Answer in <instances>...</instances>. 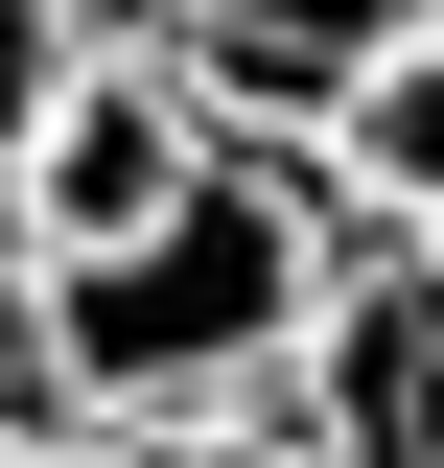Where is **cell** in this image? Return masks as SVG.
<instances>
[{
  "label": "cell",
  "instance_id": "obj_4",
  "mask_svg": "<svg viewBox=\"0 0 444 468\" xmlns=\"http://www.w3.org/2000/svg\"><path fill=\"white\" fill-rule=\"evenodd\" d=\"M141 24H164V70H187L211 117H304L375 24H421V0H141Z\"/></svg>",
  "mask_w": 444,
  "mask_h": 468
},
{
  "label": "cell",
  "instance_id": "obj_8",
  "mask_svg": "<svg viewBox=\"0 0 444 468\" xmlns=\"http://www.w3.org/2000/svg\"><path fill=\"white\" fill-rule=\"evenodd\" d=\"M421 399H444V234H421Z\"/></svg>",
  "mask_w": 444,
  "mask_h": 468
},
{
  "label": "cell",
  "instance_id": "obj_1",
  "mask_svg": "<svg viewBox=\"0 0 444 468\" xmlns=\"http://www.w3.org/2000/svg\"><path fill=\"white\" fill-rule=\"evenodd\" d=\"M351 258H375V234L304 187V141H280V117H211V165L141 234L24 258V351H48V399L94 421V445H164V421H234V399L304 375V328H328Z\"/></svg>",
  "mask_w": 444,
  "mask_h": 468
},
{
  "label": "cell",
  "instance_id": "obj_5",
  "mask_svg": "<svg viewBox=\"0 0 444 468\" xmlns=\"http://www.w3.org/2000/svg\"><path fill=\"white\" fill-rule=\"evenodd\" d=\"M141 468H328V445H304V399H234V421H164Z\"/></svg>",
  "mask_w": 444,
  "mask_h": 468
},
{
  "label": "cell",
  "instance_id": "obj_2",
  "mask_svg": "<svg viewBox=\"0 0 444 468\" xmlns=\"http://www.w3.org/2000/svg\"><path fill=\"white\" fill-rule=\"evenodd\" d=\"M187 165H211V94L164 70L141 0H94L70 70H48V117H24V165H0V234H24V258H94V234H141Z\"/></svg>",
  "mask_w": 444,
  "mask_h": 468
},
{
  "label": "cell",
  "instance_id": "obj_9",
  "mask_svg": "<svg viewBox=\"0 0 444 468\" xmlns=\"http://www.w3.org/2000/svg\"><path fill=\"white\" fill-rule=\"evenodd\" d=\"M70 24H94V0H70Z\"/></svg>",
  "mask_w": 444,
  "mask_h": 468
},
{
  "label": "cell",
  "instance_id": "obj_6",
  "mask_svg": "<svg viewBox=\"0 0 444 468\" xmlns=\"http://www.w3.org/2000/svg\"><path fill=\"white\" fill-rule=\"evenodd\" d=\"M48 70H70V0H0V165H24V117H48Z\"/></svg>",
  "mask_w": 444,
  "mask_h": 468
},
{
  "label": "cell",
  "instance_id": "obj_7",
  "mask_svg": "<svg viewBox=\"0 0 444 468\" xmlns=\"http://www.w3.org/2000/svg\"><path fill=\"white\" fill-rule=\"evenodd\" d=\"M0 468H141V445H94V421H48V445H0Z\"/></svg>",
  "mask_w": 444,
  "mask_h": 468
},
{
  "label": "cell",
  "instance_id": "obj_3",
  "mask_svg": "<svg viewBox=\"0 0 444 468\" xmlns=\"http://www.w3.org/2000/svg\"><path fill=\"white\" fill-rule=\"evenodd\" d=\"M280 141H304V187H328L375 258H421V234H444V0H421V24H375Z\"/></svg>",
  "mask_w": 444,
  "mask_h": 468
}]
</instances>
